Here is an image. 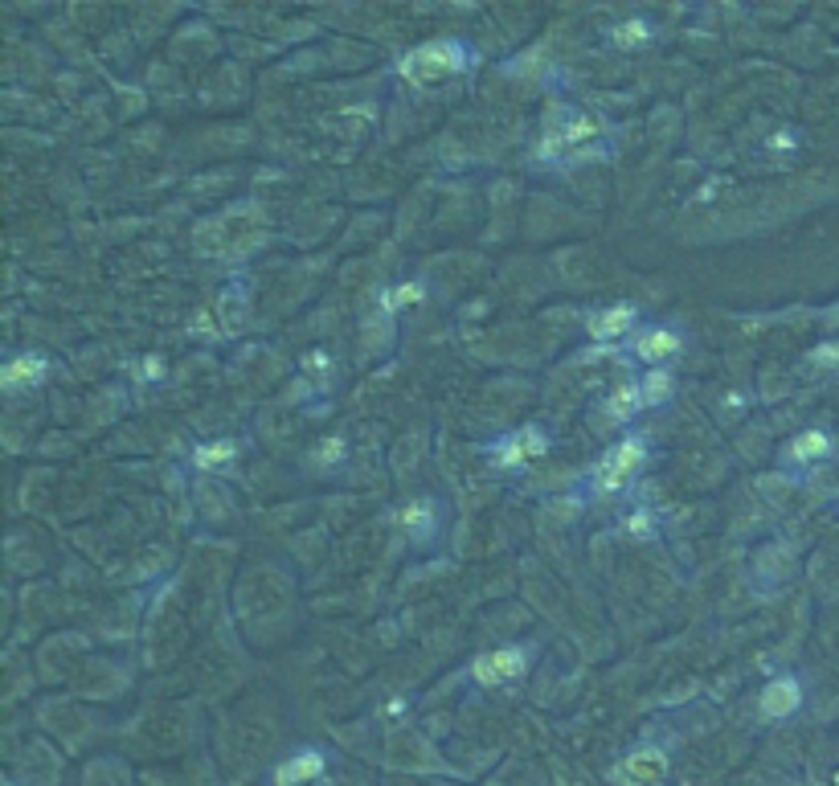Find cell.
Returning <instances> with one entry per match:
<instances>
[{"label":"cell","instance_id":"cell-21","mask_svg":"<svg viewBox=\"0 0 839 786\" xmlns=\"http://www.w3.org/2000/svg\"><path fill=\"white\" fill-rule=\"evenodd\" d=\"M627 533H635V537H643V533H651V529H647V516H643V512H635V516L627 520Z\"/></svg>","mask_w":839,"mask_h":786},{"label":"cell","instance_id":"cell-8","mask_svg":"<svg viewBox=\"0 0 839 786\" xmlns=\"http://www.w3.org/2000/svg\"><path fill=\"white\" fill-rule=\"evenodd\" d=\"M680 344H684V340H680L672 328H651V332H643V336L635 340V353H639L643 361L655 365V361H672V357L680 353Z\"/></svg>","mask_w":839,"mask_h":786},{"label":"cell","instance_id":"cell-6","mask_svg":"<svg viewBox=\"0 0 839 786\" xmlns=\"http://www.w3.org/2000/svg\"><path fill=\"white\" fill-rule=\"evenodd\" d=\"M664 774H668V758L659 750H639V754H631L623 762V778L635 782V786H655Z\"/></svg>","mask_w":839,"mask_h":786},{"label":"cell","instance_id":"cell-1","mask_svg":"<svg viewBox=\"0 0 839 786\" xmlns=\"http://www.w3.org/2000/svg\"><path fill=\"white\" fill-rule=\"evenodd\" d=\"M463 66H467V46H459V41H430V46H418L402 58V78L438 82L447 74H459Z\"/></svg>","mask_w":839,"mask_h":786},{"label":"cell","instance_id":"cell-4","mask_svg":"<svg viewBox=\"0 0 839 786\" xmlns=\"http://www.w3.org/2000/svg\"><path fill=\"white\" fill-rule=\"evenodd\" d=\"M799 705H803V688H799V680H794V676L770 680V684L762 688V696H758V709H762V717H770V721L790 717Z\"/></svg>","mask_w":839,"mask_h":786},{"label":"cell","instance_id":"cell-17","mask_svg":"<svg viewBox=\"0 0 839 786\" xmlns=\"http://www.w3.org/2000/svg\"><path fill=\"white\" fill-rule=\"evenodd\" d=\"M422 295H426V287H422L418 279H410V283H402V287H393V291H389L381 303H385L389 312H397V308H410V303H418Z\"/></svg>","mask_w":839,"mask_h":786},{"label":"cell","instance_id":"cell-15","mask_svg":"<svg viewBox=\"0 0 839 786\" xmlns=\"http://www.w3.org/2000/svg\"><path fill=\"white\" fill-rule=\"evenodd\" d=\"M402 524L410 533H430V524H434V508L426 504V500H414V504H406L402 508Z\"/></svg>","mask_w":839,"mask_h":786},{"label":"cell","instance_id":"cell-2","mask_svg":"<svg viewBox=\"0 0 839 786\" xmlns=\"http://www.w3.org/2000/svg\"><path fill=\"white\" fill-rule=\"evenodd\" d=\"M643 459H647V443L639 439V434H627L623 443H614L598 463H594V484L602 488V492H618L627 484V479L643 467Z\"/></svg>","mask_w":839,"mask_h":786},{"label":"cell","instance_id":"cell-19","mask_svg":"<svg viewBox=\"0 0 839 786\" xmlns=\"http://www.w3.org/2000/svg\"><path fill=\"white\" fill-rule=\"evenodd\" d=\"M815 365H839V344H819L815 353H811Z\"/></svg>","mask_w":839,"mask_h":786},{"label":"cell","instance_id":"cell-18","mask_svg":"<svg viewBox=\"0 0 839 786\" xmlns=\"http://www.w3.org/2000/svg\"><path fill=\"white\" fill-rule=\"evenodd\" d=\"M520 447H524V459H541V455L549 451V439H545V434H541L537 426H524Z\"/></svg>","mask_w":839,"mask_h":786},{"label":"cell","instance_id":"cell-23","mask_svg":"<svg viewBox=\"0 0 839 786\" xmlns=\"http://www.w3.org/2000/svg\"><path fill=\"white\" fill-rule=\"evenodd\" d=\"M307 369H312V373L328 369V357H324V353H312V357H307Z\"/></svg>","mask_w":839,"mask_h":786},{"label":"cell","instance_id":"cell-13","mask_svg":"<svg viewBox=\"0 0 839 786\" xmlns=\"http://www.w3.org/2000/svg\"><path fill=\"white\" fill-rule=\"evenodd\" d=\"M639 389H643V402H647V406H664V402L672 398L676 381H672V373H668V369H651V373L639 381Z\"/></svg>","mask_w":839,"mask_h":786},{"label":"cell","instance_id":"cell-5","mask_svg":"<svg viewBox=\"0 0 839 786\" xmlns=\"http://www.w3.org/2000/svg\"><path fill=\"white\" fill-rule=\"evenodd\" d=\"M324 770H328V762H324L320 750H303V754L287 758V762L275 770V782H279V786H303V782H316Z\"/></svg>","mask_w":839,"mask_h":786},{"label":"cell","instance_id":"cell-20","mask_svg":"<svg viewBox=\"0 0 839 786\" xmlns=\"http://www.w3.org/2000/svg\"><path fill=\"white\" fill-rule=\"evenodd\" d=\"M340 455H344V439H332L320 447V463H340Z\"/></svg>","mask_w":839,"mask_h":786},{"label":"cell","instance_id":"cell-22","mask_svg":"<svg viewBox=\"0 0 839 786\" xmlns=\"http://www.w3.org/2000/svg\"><path fill=\"white\" fill-rule=\"evenodd\" d=\"M148 381H156L160 373H164V365H160V357H144V369H140Z\"/></svg>","mask_w":839,"mask_h":786},{"label":"cell","instance_id":"cell-12","mask_svg":"<svg viewBox=\"0 0 839 786\" xmlns=\"http://www.w3.org/2000/svg\"><path fill=\"white\" fill-rule=\"evenodd\" d=\"M643 406H647V402H643V389H639V385H623V389L610 393L606 414H610V418H635Z\"/></svg>","mask_w":839,"mask_h":786},{"label":"cell","instance_id":"cell-16","mask_svg":"<svg viewBox=\"0 0 839 786\" xmlns=\"http://www.w3.org/2000/svg\"><path fill=\"white\" fill-rule=\"evenodd\" d=\"M647 37H651V25H647L643 17H635V21H627V25H618V29H614V46L631 50V46H643Z\"/></svg>","mask_w":839,"mask_h":786},{"label":"cell","instance_id":"cell-7","mask_svg":"<svg viewBox=\"0 0 839 786\" xmlns=\"http://www.w3.org/2000/svg\"><path fill=\"white\" fill-rule=\"evenodd\" d=\"M635 303H614V308H606V312H598L594 320H590V336L594 340H614V336H623V332H631V324H635Z\"/></svg>","mask_w":839,"mask_h":786},{"label":"cell","instance_id":"cell-3","mask_svg":"<svg viewBox=\"0 0 839 786\" xmlns=\"http://www.w3.org/2000/svg\"><path fill=\"white\" fill-rule=\"evenodd\" d=\"M528 672V651L524 647H496V651H483L475 655V664H471V676L479 684H508V680H520Z\"/></svg>","mask_w":839,"mask_h":786},{"label":"cell","instance_id":"cell-11","mask_svg":"<svg viewBox=\"0 0 839 786\" xmlns=\"http://www.w3.org/2000/svg\"><path fill=\"white\" fill-rule=\"evenodd\" d=\"M598 136V123L590 115H569V123L557 131V136L549 140V148H565V144H586Z\"/></svg>","mask_w":839,"mask_h":786},{"label":"cell","instance_id":"cell-10","mask_svg":"<svg viewBox=\"0 0 839 786\" xmlns=\"http://www.w3.org/2000/svg\"><path fill=\"white\" fill-rule=\"evenodd\" d=\"M831 451V434L827 430H803V434H794L790 439V459L794 463H815Z\"/></svg>","mask_w":839,"mask_h":786},{"label":"cell","instance_id":"cell-14","mask_svg":"<svg viewBox=\"0 0 839 786\" xmlns=\"http://www.w3.org/2000/svg\"><path fill=\"white\" fill-rule=\"evenodd\" d=\"M234 455H238V447H234L230 439H217V443L197 447V451H193V463H197L201 471H213V467H226Z\"/></svg>","mask_w":839,"mask_h":786},{"label":"cell","instance_id":"cell-9","mask_svg":"<svg viewBox=\"0 0 839 786\" xmlns=\"http://www.w3.org/2000/svg\"><path fill=\"white\" fill-rule=\"evenodd\" d=\"M41 373H46V357H41V353H17L13 361H5V373H0V381H5L9 389H21V385L41 381Z\"/></svg>","mask_w":839,"mask_h":786}]
</instances>
